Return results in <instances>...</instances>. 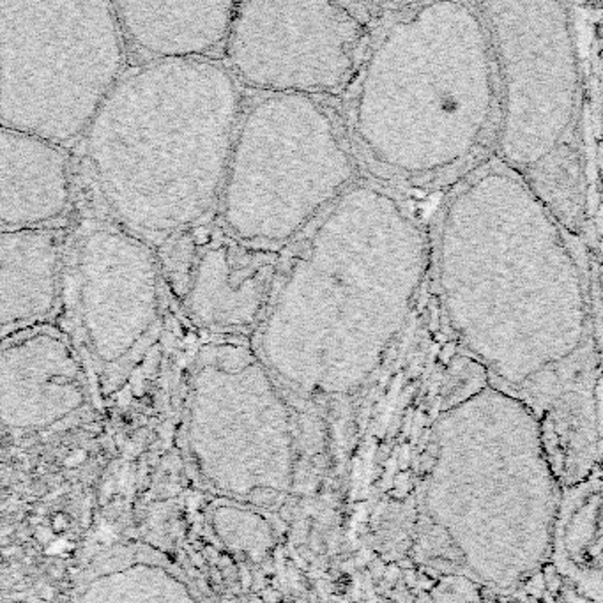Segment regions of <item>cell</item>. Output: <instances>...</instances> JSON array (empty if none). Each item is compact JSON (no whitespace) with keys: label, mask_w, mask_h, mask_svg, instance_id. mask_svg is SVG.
<instances>
[{"label":"cell","mask_w":603,"mask_h":603,"mask_svg":"<svg viewBox=\"0 0 603 603\" xmlns=\"http://www.w3.org/2000/svg\"><path fill=\"white\" fill-rule=\"evenodd\" d=\"M128 57L114 2L0 0V128L80 143Z\"/></svg>","instance_id":"8"},{"label":"cell","mask_w":603,"mask_h":603,"mask_svg":"<svg viewBox=\"0 0 603 603\" xmlns=\"http://www.w3.org/2000/svg\"><path fill=\"white\" fill-rule=\"evenodd\" d=\"M440 403L420 554L446 573L511 590L545 561L561 515L540 421L482 368L447 374Z\"/></svg>","instance_id":"5"},{"label":"cell","mask_w":603,"mask_h":603,"mask_svg":"<svg viewBox=\"0 0 603 603\" xmlns=\"http://www.w3.org/2000/svg\"><path fill=\"white\" fill-rule=\"evenodd\" d=\"M64 266L60 326L94 382L112 389L168 331L158 251L104 218L78 193Z\"/></svg>","instance_id":"9"},{"label":"cell","mask_w":603,"mask_h":603,"mask_svg":"<svg viewBox=\"0 0 603 603\" xmlns=\"http://www.w3.org/2000/svg\"><path fill=\"white\" fill-rule=\"evenodd\" d=\"M368 6L237 2L223 64L241 87L273 96L349 90L377 20Z\"/></svg>","instance_id":"10"},{"label":"cell","mask_w":603,"mask_h":603,"mask_svg":"<svg viewBox=\"0 0 603 603\" xmlns=\"http://www.w3.org/2000/svg\"><path fill=\"white\" fill-rule=\"evenodd\" d=\"M501 77L494 158L518 173L586 254V63L565 2H479ZM587 257V255H586Z\"/></svg>","instance_id":"6"},{"label":"cell","mask_w":603,"mask_h":603,"mask_svg":"<svg viewBox=\"0 0 603 603\" xmlns=\"http://www.w3.org/2000/svg\"><path fill=\"white\" fill-rule=\"evenodd\" d=\"M77 200L70 147L0 128V230L67 223Z\"/></svg>","instance_id":"13"},{"label":"cell","mask_w":603,"mask_h":603,"mask_svg":"<svg viewBox=\"0 0 603 603\" xmlns=\"http://www.w3.org/2000/svg\"><path fill=\"white\" fill-rule=\"evenodd\" d=\"M590 21H591V20H590ZM591 25H593V31H594V34H597L598 43H600L602 52H603V20L600 21V23H597V25H594L593 21H591Z\"/></svg>","instance_id":"16"},{"label":"cell","mask_w":603,"mask_h":603,"mask_svg":"<svg viewBox=\"0 0 603 603\" xmlns=\"http://www.w3.org/2000/svg\"><path fill=\"white\" fill-rule=\"evenodd\" d=\"M2 407L6 421L48 423L80 409L92 377L60 322H45L2 338Z\"/></svg>","instance_id":"12"},{"label":"cell","mask_w":603,"mask_h":603,"mask_svg":"<svg viewBox=\"0 0 603 603\" xmlns=\"http://www.w3.org/2000/svg\"><path fill=\"white\" fill-rule=\"evenodd\" d=\"M287 251L244 243L214 212L158 251L170 310L198 337L251 340Z\"/></svg>","instance_id":"11"},{"label":"cell","mask_w":603,"mask_h":603,"mask_svg":"<svg viewBox=\"0 0 603 603\" xmlns=\"http://www.w3.org/2000/svg\"><path fill=\"white\" fill-rule=\"evenodd\" d=\"M244 107L223 60L131 64L78 143V188L160 251L216 212Z\"/></svg>","instance_id":"4"},{"label":"cell","mask_w":603,"mask_h":603,"mask_svg":"<svg viewBox=\"0 0 603 603\" xmlns=\"http://www.w3.org/2000/svg\"><path fill=\"white\" fill-rule=\"evenodd\" d=\"M430 254L407 197L357 180L288 248L255 335L274 379L303 396L359 391L423 320Z\"/></svg>","instance_id":"2"},{"label":"cell","mask_w":603,"mask_h":603,"mask_svg":"<svg viewBox=\"0 0 603 603\" xmlns=\"http://www.w3.org/2000/svg\"><path fill=\"white\" fill-rule=\"evenodd\" d=\"M347 92L350 140L374 180L442 197L494 156L499 133V64L479 2L393 6Z\"/></svg>","instance_id":"3"},{"label":"cell","mask_w":603,"mask_h":603,"mask_svg":"<svg viewBox=\"0 0 603 603\" xmlns=\"http://www.w3.org/2000/svg\"><path fill=\"white\" fill-rule=\"evenodd\" d=\"M359 179L322 101L262 94L244 107L216 214L244 243L288 250Z\"/></svg>","instance_id":"7"},{"label":"cell","mask_w":603,"mask_h":603,"mask_svg":"<svg viewBox=\"0 0 603 603\" xmlns=\"http://www.w3.org/2000/svg\"><path fill=\"white\" fill-rule=\"evenodd\" d=\"M71 219L41 229L0 230L2 338L52 322L60 310Z\"/></svg>","instance_id":"14"},{"label":"cell","mask_w":603,"mask_h":603,"mask_svg":"<svg viewBox=\"0 0 603 603\" xmlns=\"http://www.w3.org/2000/svg\"><path fill=\"white\" fill-rule=\"evenodd\" d=\"M430 246L442 340L531 407L563 485L586 478L598 455L602 345L582 248L494 156L442 195Z\"/></svg>","instance_id":"1"},{"label":"cell","mask_w":603,"mask_h":603,"mask_svg":"<svg viewBox=\"0 0 603 603\" xmlns=\"http://www.w3.org/2000/svg\"><path fill=\"white\" fill-rule=\"evenodd\" d=\"M136 63L216 60L223 55L237 2H114Z\"/></svg>","instance_id":"15"}]
</instances>
